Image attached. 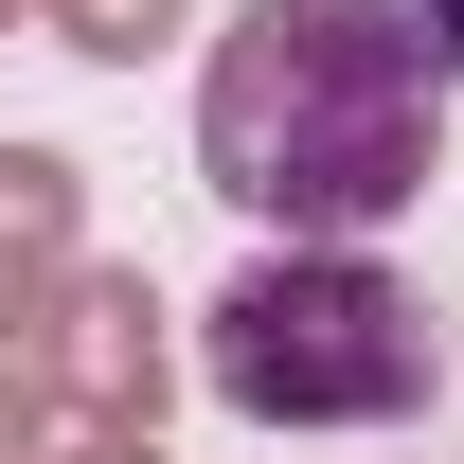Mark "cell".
Here are the masks:
<instances>
[{"mask_svg": "<svg viewBox=\"0 0 464 464\" xmlns=\"http://www.w3.org/2000/svg\"><path fill=\"white\" fill-rule=\"evenodd\" d=\"M447 72L411 36V0H250L197 72V179L286 250H375L429 197Z\"/></svg>", "mask_w": 464, "mask_h": 464, "instance_id": "6da1fadb", "label": "cell"}, {"mask_svg": "<svg viewBox=\"0 0 464 464\" xmlns=\"http://www.w3.org/2000/svg\"><path fill=\"white\" fill-rule=\"evenodd\" d=\"M197 375L250 429H411L429 411V304L375 250H250L197 304Z\"/></svg>", "mask_w": 464, "mask_h": 464, "instance_id": "7a4b0ae2", "label": "cell"}, {"mask_svg": "<svg viewBox=\"0 0 464 464\" xmlns=\"http://www.w3.org/2000/svg\"><path fill=\"white\" fill-rule=\"evenodd\" d=\"M18 375H36L72 429H161V304H143V268H72L54 322L18 340Z\"/></svg>", "mask_w": 464, "mask_h": 464, "instance_id": "3957f363", "label": "cell"}, {"mask_svg": "<svg viewBox=\"0 0 464 464\" xmlns=\"http://www.w3.org/2000/svg\"><path fill=\"white\" fill-rule=\"evenodd\" d=\"M54 286H72V161L54 143H0V357L54 322Z\"/></svg>", "mask_w": 464, "mask_h": 464, "instance_id": "277c9868", "label": "cell"}, {"mask_svg": "<svg viewBox=\"0 0 464 464\" xmlns=\"http://www.w3.org/2000/svg\"><path fill=\"white\" fill-rule=\"evenodd\" d=\"M36 18H54L72 54H108V72H143V54L179 36V0H36Z\"/></svg>", "mask_w": 464, "mask_h": 464, "instance_id": "5b68a950", "label": "cell"}, {"mask_svg": "<svg viewBox=\"0 0 464 464\" xmlns=\"http://www.w3.org/2000/svg\"><path fill=\"white\" fill-rule=\"evenodd\" d=\"M36 447H54V393H36V375L0 357V464H36Z\"/></svg>", "mask_w": 464, "mask_h": 464, "instance_id": "8992f818", "label": "cell"}, {"mask_svg": "<svg viewBox=\"0 0 464 464\" xmlns=\"http://www.w3.org/2000/svg\"><path fill=\"white\" fill-rule=\"evenodd\" d=\"M36 464H161V429H72V411H54V447H36Z\"/></svg>", "mask_w": 464, "mask_h": 464, "instance_id": "52a82bcc", "label": "cell"}, {"mask_svg": "<svg viewBox=\"0 0 464 464\" xmlns=\"http://www.w3.org/2000/svg\"><path fill=\"white\" fill-rule=\"evenodd\" d=\"M411 36H429V72L464 90V0H411Z\"/></svg>", "mask_w": 464, "mask_h": 464, "instance_id": "ba28073f", "label": "cell"}, {"mask_svg": "<svg viewBox=\"0 0 464 464\" xmlns=\"http://www.w3.org/2000/svg\"><path fill=\"white\" fill-rule=\"evenodd\" d=\"M0 18H18V0H0Z\"/></svg>", "mask_w": 464, "mask_h": 464, "instance_id": "9c48e42d", "label": "cell"}]
</instances>
